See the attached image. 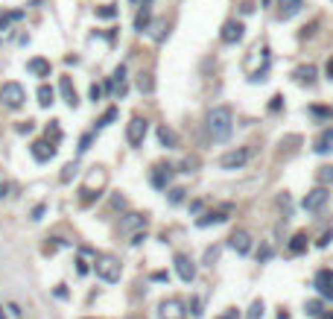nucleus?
<instances>
[{
  "mask_svg": "<svg viewBox=\"0 0 333 319\" xmlns=\"http://www.w3.org/2000/svg\"><path fill=\"white\" fill-rule=\"evenodd\" d=\"M231 129H234V112L228 105H217V109H211V115H208V135L222 144V141H228L231 138Z\"/></svg>",
  "mask_w": 333,
  "mask_h": 319,
  "instance_id": "1",
  "label": "nucleus"
},
{
  "mask_svg": "<svg viewBox=\"0 0 333 319\" xmlns=\"http://www.w3.org/2000/svg\"><path fill=\"white\" fill-rule=\"evenodd\" d=\"M94 272L100 275L102 281L114 284V281H120L123 267H120V261H117L114 255H97V258H94Z\"/></svg>",
  "mask_w": 333,
  "mask_h": 319,
  "instance_id": "2",
  "label": "nucleus"
},
{
  "mask_svg": "<svg viewBox=\"0 0 333 319\" xmlns=\"http://www.w3.org/2000/svg\"><path fill=\"white\" fill-rule=\"evenodd\" d=\"M0 102H3L6 109H21V105L27 102L24 85L21 82H3V88H0Z\"/></svg>",
  "mask_w": 333,
  "mask_h": 319,
  "instance_id": "3",
  "label": "nucleus"
},
{
  "mask_svg": "<svg viewBox=\"0 0 333 319\" xmlns=\"http://www.w3.org/2000/svg\"><path fill=\"white\" fill-rule=\"evenodd\" d=\"M249 158H251V150H249V147H240V150L225 152V155L219 158V167H222V170H240V167H246V164H249Z\"/></svg>",
  "mask_w": 333,
  "mask_h": 319,
  "instance_id": "4",
  "label": "nucleus"
},
{
  "mask_svg": "<svg viewBox=\"0 0 333 319\" xmlns=\"http://www.w3.org/2000/svg\"><path fill=\"white\" fill-rule=\"evenodd\" d=\"M149 226V217L146 214H137V211H132V214H126V217L120 220V235L123 237H134V232H140V229H146Z\"/></svg>",
  "mask_w": 333,
  "mask_h": 319,
  "instance_id": "5",
  "label": "nucleus"
},
{
  "mask_svg": "<svg viewBox=\"0 0 333 319\" xmlns=\"http://www.w3.org/2000/svg\"><path fill=\"white\" fill-rule=\"evenodd\" d=\"M327 199H330V190H327V187H316V190H310V193L301 199V208H304V211H318V208L327 205Z\"/></svg>",
  "mask_w": 333,
  "mask_h": 319,
  "instance_id": "6",
  "label": "nucleus"
},
{
  "mask_svg": "<svg viewBox=\"0 0 333 319\" xmlns=\"http://www.w3.org/2000/svg\"><path fill=\"white\" fill-rule=\"evenodd\" d=\"M146 129H149V123L143 118H132L129 120V126H126V138H129V144L132 147H140L143 144V138H146Z\"/></svg>",
  "mask_w": 333,
  "mask_h": 319,
  "instance_id": "7",
  "label": "nucleus"
},
{
  "mask_svg": "<svg viewBox=\"0 0 333 319\" xmlns=\"http://www.w3.org/2000/svg\"><path fill=\"white\" fill-rule=\"evenodd\" d=\"M158 316H161V319H184V316H187L184 302H182V299H164L161 307H158Z\"/></svg>",
  "mask_w": 333,
  "mask_h": 319,
  "instance_id": "8",
  "label": "nucleus"
},
{
  "mask_svg": "<svg viewBox=\"0 0 333 319\" xmlns=\"http://www.w3.org/2000/svg\"><path fill=\"white\" fill-rule=\"evenodd\" d=\"M173 264H176V272H179V278H182V281H187V284H190V281H193V278H196V264H193V261H190V255H176V258H173Z\"/></svg>",
  "mask_w": 333,
  "mask_h": 319,
  "instance_id": "9",
  "label": "nucleus"
},
{
  "mask_svg": "<svg viewBox=\"0 0 333 319\" xmlns=\"http://www.w3.org/2000/svg\"><path fill=\"white\" fill-rule=\"evenodd\" d=\"M228 246H231L237 255H249L251 252V235L246 229H237V232L228 237Z\"/></svg>",
  "mask_w": 333,
  "mask_h": 319,
  "instance_id": "10",
  "label": "nucleus"
},
{
  "mask_svg": "<svg viewBox=\"0 0 333 319\" xmlns=\"http://www.w3.org/2000/svg\"><path fill=\"white\" fill-rule=\"evenodd\" d=\"M313 287H316L324 299H333V269H318Z\"/></svg>",
  "mask_w": 333,
  "mask_h": 319,
  "instance_id": "11",
  "label": "nucleus"
},
{
  "mask_svg": "<svg viewBox=\"0 0 333 319\" xmlns=\"http://www.w3.org/2000/svg\"><path fill=\"white\" fill-rule=\"evenodd\" d=\"M173 173H176V170L170 167V164H155V167H152L149 182L158 187V190H164V187L170 185V179H173Z\"/></svg>",
  "mask_w": 333,
  "mask_h": 319,
  "instance_id": "12",
  "label": "nucleus"
},
{
  "mask_svg": "<svg viewBox=\"0 0 333 319\" xmlns=\"http://www.w3.org/2000/svg\"><path fill=\"white\" fill-rule=\"evenodd\" d=\"M243 35H246V27H243V21H228V24L222 27V41H225V44H237Z\"/></svg>",
  "mask_w": 333,
  "mask_h": 319,
  "instance_id": "13",
  "label": "nucleus"
},
{
  "mask_svg": "<svg viewBox=\"0 0 333 319\" xmlns=\"http://www.w3.org/2000/svg\"><path fill=\"white\" fill-rule=\"evenodd\" d=\"M53 155H56V147H53L50 141H35L33 144V158L35 161H50Z\"/></svg>",
  "mask_w": 333,
  "mask_h": 319,
  "instance_id": "14",
  "label": "nucleus"
},
{
  "mask_svg": "<svg viewBox=\"0 0 333 319\" xmlns=\"http://www.w3.org/2000/svg\"><path fill=\"white\" fill-rule=\"evenodd\" d=\"M27 70H30L33 76H38V79H44V76H50V62L41 59V56H35V59L27 62Z\"/></svg>",
  "mask_w": 333,
  "mask_h": 319,
  "instance_id": "15",
  "label": "nucleus"
},
{
  "mask_svg": "<svg viewBox=\"0 0 333 319\" xmlns=\"http://www.w3.org/2000/svg\"><path fill=\"white\" fill-rule=\"evenodd\" d=\"M228 220V208L225 211H208V214H202L199 220H196V226L199 229H208V226H217V223H225Z\"/></svg>",
  "mask_w": 333,
  "mask_h": 319,
  "instance_id": "16",
  "label": "nucleus"
},
{
  "mask_svg": "<svg viewBox=\"0 0 333 319\" xmlns=\"http://www.w3.org/2000/svg\"><path fill=\"white\" fill-rule=\"evenodd\" d=\"M158 141H161V147H166V150H176V147H179V135L173 132L170 126H158Z\"/></svg>",
  "mask_w": 333,
  "mask_h": 319,
  "instance_id": "17",
  "label": "nucleus"
},
{
  "mask_svg": "<svg viewBox=\"0 0 333 319\" xmlns=\"http://www.w3.org/2000/svg\"><path fill=\"white\" fill-rule=\"evenodd\" d=\"M292 76H295V82H301V85H313L316 82V67L313 65H301Z\"/></svg>",
  "mask_w": 333,
  "mask_h": 319,
  "instance_id": "18",
  "label": "nucleus"
},
{
  "mask_svg": "<svg viewBox=\"0 0 333 319\" xmlns=\"http://www.w3.org/2000/svg\"><path fill=\"white\" fill-rule=\"evenodd\" d=\"M59 88H62V94H65V102H67V105H70V109H76V105H79V97H76V88L70 85V79H67V76H62V85H59Z\"/></svg>",
  "mask_w": 333,
  "mask_h": 319,
  "instance_id": "19",
  "label": "nucleus"
},
{
  "mask_svg": "<svg viewBox=\"0 0 333 319\" xmlns=\"http://www.w3.org/2000/svg\"><path fill=\"white\" fill-rule=\"evenodd\" d=\"M301 252H307V235L304 232L292 235V240H289V255H301Z\"/></svg>",
  "mask_w": 333,
  "mask_h": 319,
  "instance_id": "20",
  "label": "nucleus"
},
{
  "mask_svg": "<svg viewBox=\"0 0 333 319\" xmlns=\"http://www.w3.org/2000/svg\"><path fill=\"white\" fill-rule=\"evenodd\" d=\"M316 152H327L333 150V129H324V132L318 135V141H316V147H313Z\"/></svg>",
  "mask_w": 333,
  "mask_h": 319,
  "instance_id": "21",
  "label": "nucleus"
},
{
  "mask_svg": "<svg viewBox=\"0 0 333 319\" xmlns=\"http://www.w3.org/2000/svg\"><path fill=\"white\" fill-rule=\"evenodd\" d=\"M149 35L155 38V41H164V35H166V21H164V18L149 21Z\"/></svg>",
  "mask_w": 333,
  "mask_h": 319,
  "instance_id": "22",
  "label": "nucleus"
},
{
  "mask_svg": "<svg viewBox=\"0 0 333 319\" xmlns=\"http://www.w3.org/2000/svg\"><path fill=\"white\" fill-rule=\"evenodd\" d=\"M134 30H137V33L149 30V3H143V9L137 12V18H134Z\"/></svg>",
  "mask_w": 333,
  "mask_h": 319,
  "instance_id": "23",
  "label": "nucleus"
},
{
  "mask_svg": "<svg viewBox=\"0 0 333 319\" xmlns=\"http://www.w3.org/2000/svg\"><path fill=\"white\" fill-rule=\"evenodd\" d=\"M278 3H281V18H292L301 9L304 0H278Z\"/></svg>",
  "mask_w": 333,
  "mask_h": 319,
  "instance_id": "24",
  "label": "nucleus"
},
{
  "mask_svg": "<svg viewBox=\"0 0 333 319\" xmlns=\"http://www.w3.org/2000/svg\"><path fill=\"white\" fill-rule=\"evenodd\" d=\"M53 100H56V91H53L50 85H41V88H38V102L47 109V105H53Z\"/></svg>",
  "mask_w": 333,
  "mask_h": 319,
  "instance_id": "25",
  "label": "nucleus"
},
{
  "mask_svg": "<svg viewBox=\"0 0 333 319\" xmlns=\"http://www.w3.org/2000/svg\"><path fill=\"white\" fill-rule=\"evenodd\" d=\"M137 88H140L143 94H152V88H155V82H152V73H140V76H137Z\"/></svg>",
  "mask_w": 333,
  "mask_h": 319,
  "instance_id": "26",
  "label": "nucleus"
},
{
  "mask_svg": "<svg viewBox=\"0 0 333 319\" xmlns=\"http://www.w3.org/2000/svg\"><path fill=\"white\" fill-rule=\"evenodd\" d=\"M263 313H266V304H263V299L251 302V307H249V319H263Z\"/></svg>",
  "mask_w": 333,
  "mask_h": 319,
  "instance_id": "27",
  "label": "nucleus"
},
{
  "mask_svg": "<svg viewBox=\"0 0 333 319\" xmlns=\"http://www.w3.org/2000/svg\"><path fill=\"white\" fill-rule=\"evenodd\" d=\"M318 182H321V185H327V182H330V185H333V164L318 167Z\"/></svg>",
  "mask_w": 333,
  "mask_h": 319,
  "instance_id": "28",
  "label": "nucleus"
},
{
  "mask_svg": "<svg viewBox=\"0 0 333 319\" xmlns=\"http://www.w3.org/2000/svg\"><path fill=\"white\" fill-rule=\"evenodd\" d=\"M114 120H117V109H108V112H105L100 120H97V126H100V129H102V126H111Z\"/></svg>",
  "mask_w": 333,
  "mask_h": 319,
  "instance_id": "29",
  "label": "nucleus"
},
{
  "mask_svg": "<svg viewBox=\"0 0 333 319\" xmlns=\"http://www.w3.org/2000/svg\"><path fill=\"white\" fill-rule=\"evenodd\" d=\"M304 310H307V313H310V316H321V302H318V299H313V302H307L304 304Z\"/></svg>",
  "mask_w": 333,
  "mask_h": 319,
  "instance_id": "30",
  "label": "nucleus"
},
{
  "mask_svg": "<svg viewBox=\"0 0 333 319\" xmlns=\"http://www.w3.org/2000/svg\"><path fill=\"white\" fill-rule=\"evenodd\" d=\"M24 18V12H12V15H0V30H6L12 21H21Z\"/></svg>",
  "mask_w": 333,
  "mask_h": 319,
  "instance_id": "31",
  "label": "nucleus"
},
{
  "mask_svg": "<svg viewBox=\"0 0 333 319\" xmlns=\"http://www.w3.org/2000/svg\"><path fill=\"white\" fill-rule=\"evenodd\" d=\"M184 193H187L184 187H173V190H170V202H173V205H179V202L184 199Z\"/></svg>",
  "mask_w": 333,
  "mask_h": 319,
  "instance_id": "32",
  "label": "nucleus"
},
{
  "mask_svg": "<svg viewBox=\"0 0 333 319\" xmlns=\"http://www.w3.org/2000/svg\"><path fill=\"white\" fill-rule=\"evenodd\" d=\"M214 319H240V310H237V307H225V310Z\"/></svg>",
  "mask_w": 333,
  "mask_h": 319,
  "instance_id": "33",
  "label": "nucleus"
},
{
  "mask_svg": "<svg viewBox=\"0 0 333 319\" xmlns=\"http://www.w3.org/2000/svg\"><path fill=\"white\" fill-rule=\"evenodd\" d=\"M187 307H190V313H193V316H202V299H196V296H193Z\"/></svg>",
  "mask_w": 333,
  "mask_h": 319,
  "instance_id": "34",
  "label": "nucleus"
},
{
  "mask_svg": "<svg viewBox=\"0 0 333 319\" xmlns=\"http://www.w3.org/2000/svg\"><path fill=\"white\" fill-rule=\"evenodd\" d=\"M114 15H117L114 6H100V9H97V18H114Z\"/></svg>",
  "mask_w": 333,
  "mask_h": 319,
  "instance_id": "35",
  "label": "nucleus"
},
{
  "mask_svg": "<svg viewBox=\"0 0 333 319\" xmlns=\"http://www.w3.org/2000/svg\"><path fill=\"white\" fill-rule=\"evenodd\" d=\"M217 258H219V249H217V246H211V249L205 252V264H214Z\"/></svg>",
  "mask_w": 333,
  "mask_h": 319,
  "instance_id": "36",
  "label": "nucleus"
},
{
  "mask_svg": "<svg viewBox=\"0 0 333 319\" xmlns=\"http://www.w3.org/2000/svg\"><path fill=\"white\" fill-rule=\"evenodd\" d=\"M327 243H333V229H330V232H324V235L318 237V243H316V246H321V249H324Z\"/></svg>",
  "mask_w": 333,
  "mask_h": 319,
  "instance_id": "37",
  "label": "nucleus"
},
{
  "mask_svg": "<svg viewBox=\"0 0 333 319\" xmlns=\"http://www.w3.org/2000/svg\"><path fill=\"white\" fill-rule=\"evenodd\" d=\"M6 310H9V316H12V319H24V313H21V307H18L15 302H12V304H6Z\"/></svg>",
  "mask_w": 333,
  "mask_h": 319,
  "instance_id": "38",
  "label": "nucleus"
},
{
  "mask_svg": "<svg viewBox=\"0 0 333 319\" xmlns=\"http://www.w3.org/2000/svg\"><path fill=\"white\" fill-rule=\"evenodd\" d=\"M281 105H283V97L278 94V97H272V102H269V112H281Z\"/></svg>",
  "mask_w": 333,
  "mask_h": 319,
  "instance_id": "39",
  "label": "nucleus"
},
{
  "mask_svg": "<svg viewBox=\"0 0 333 319\" xmlns=\"http://www.w3.org/2000/svg\"><path fill=\"white\" fill-rule=\"evenodd\" d=\"M76 173V164H67L65 167V173H62V182H70V176Z\"/></svg>",
  "mask_w": 333,
  "mask_h": 319,
  "instance_id": "40",
  "label": "nucleus"
},
{
  "mask_svg": "<svg viewBox=\"0 0 333 319\" xmlns=\"http://www.w3.org/2000/svg\"><path fill=\"white\" fill-rule=\"evenodd\" d=\"M272 258V246H263L260 252H257V261H269Z\"/></svg>",
  "mask_w": 333,
  "mask_h": 319,
  "instance_id": "41",
  "label": "nucleus"
},
{
  "mask_svg": "<svg viewBox=\"0 0 333 319\" xmlns=\"http://www.w3.org/2000/svg\"><path fill=\"white\" fill-rule=\"evenodd\" d=\"M100 97H102V88H100V85H91V100L97 102Z\"/></svg>",
  "mask_w": 333,
  "mask_h": 319,
  "instance_id": "42",
  "label": "nucleus"
},
{
  "mask_svg": "<svg viewBox=\"0 0 333 319\" xmlns=\"http://www.w3.org/2000/svg\"><path fill=\"white\" fill-rule=\"evenodd\" d=\"M88 147H91V135H85V138H82V144H79V152H85Z\"/></svg>",
  "mask_w": 333,
  "mask_h": 319,
  "instance_id": "43",
  "label": "nucleus"
},
{
  "mask_svg": "<svg viewBox=\"0 0 333 319\" xmlns=\"http://www.w3.org/2000/svg\"><path fill=\"white\" fill-rule=\"evenodd\" d=\"M152 278H155V281H170V275H166V272H155Z\"/></svg>",
  "mask_w": 333,
  "mask_h": 319,
  "instance_id": "44",
  "label": "nucleus"
},
{
  "mask_svg": "<svg viewBox=\"0 0 333 319\" xmlns=\"http://www.w3.org/2000/svg\"><path fill=\"white\" fill-rule=\"evenodd\" d=\"M41 214H44V205H38V208L33 211V220H41Z\"/></svg>",
  "mask_w": 333,
  "mask_h": 319,
  "instance_id": "45",
  "label": "nucleus"
},
{
  "mask_svg": "<svg viewBox=\"0 0 333 319\" xmlns=\"http://www.w3.org/2000/svg\"><path fill=\"white\" fill-rule=\"evenodd\" d=\"M76 264H79V267H76L79 269V275H85V272H88V264H85V261H76Z\"/></svg>",
  "mask_w": 333,
  "mask_h": 319,
  "instance_id": "46",
  "label": "nucleus"
},
{
  "mask_svg": "<svg viewBox=\"0 0 333 319\" xmlns=\"http://www.w3.org/2000/svg\"><path fill=\"white\" fill-rule=\"evenodd\" d=\"M327 79H333V62H327Z\"/></svg>",
  "mask_w": 333,
  "mask_h": 319,
  "instance_id": "47",
  "label": "nucleus"
},
{
  "mask_svg": "<svg viewBox=\"0 0 333 319\" xmlns=\"http://www.w3.org/2000/svg\"><path fill=\"white\" fill-rule=\"evenodd\" d=\"M0 319H9L6 316V310H3V304H0Z\"/></svg>",
  "mask_w": 333,
  "mask_h": 319,
  "instance_id": "48",
  "label": "nucleus"
},
{
  "mask_svg": "<svg viewBox=\"0 0 333 319\" xmlns=\"http://www.w3.org/2000/svg\"><path fill=\"white\" fill-rule=\"evenodd\" d=\"M278 319H289V313H286V310H283V313H281V316H278Z\"/></svg>",
  "mask_w": 333,
  "mask_h": 319,
  "instance_id": "49",
  "label": "nucleus"
}]
</instances>
